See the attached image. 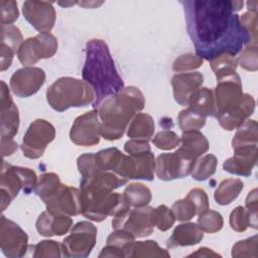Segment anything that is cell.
<instances>
[{
  "mask_svg": "<svg viewBox=\"0 0 258 258\" xmlns=\"http://www.w3.org/2000/svg\"><path fill=\"white\" fill-rule=\"evenodd\" d=\"M123 153L116 147L103 149L95 153L96 163L99 171H115Z\"/></svg>",
  "mask_w": 258,
  "mask_h": 258,
  "instance_id": "obj_34",
  "label": "cell"
},
{
  "mask_svg": "<svg viewBox=\"0 0 258 258\" xmlns=\"http://www.w3.org/2000/svg\"><path fill=\"white\" fill-rule=\"evenodd\" d=\"M92 87L85 81L72 77H62L51 84L46 91V100L50 107L63 112L72 107H85L94 102Z\"/></svg>",
  "mask_w": 258,
  "mask_h": 258,
  "instance_id": "obj_5",
  "label": "cell"
},
{
  "mask_svg": "<svg viewBox=\"0 0 258 258\" xmlns=\"http://www.w3.org/2000/svg\"><path fill=\"white\" fill-rule=\"evenodd\" d=\"M99 257H124V253L121 249L115 246L106 245L99 254Z\"/></svg>",
  "mask_w": 258,
  "mask_h": 258,
  "instance_id": "obj_55",
  "label": "cell"
},
{
  "mask_svg": "<svg viewBox=\"0 0 258 258\" xmlns=\"http://www.w3.org/2000/svg\"><path fill=\"white\" fill-rule=\"evenodd\" d=\"M203 58L197 54L185 53L178 56L172 63V70L174 72H186L192 71L203 66Z\"/></svg>",
  "mask_w": 258,
  "mask_h": 258,
  "instance_id": "obj_45",
  "label": "cell"
},
{
  "mask_svg": "<svg viewBox=\"0 0 258 258\" xmlns=\"http://www.w3.org/2000/svg\"><path fill=\"white\" fill-rule=\"evenodd\" d=\"M177 120H178L179 128L182 131L199 130L203 128L206 124V118L194 112L189 108L180 111L178 114Z\"/></svg>",
  "mask_w": 258,
  "mask_h": 258,
  "instance_id": "obj_37",
  "label": "cell"
},
{
  "mask_svg": "<svg viewBox=\"0 0 258 258\" xmlns=\"http://www.w3.org/2000/svg\"><path fill=\"white\" fill-rule=\"evenodd\" d=\"M142 92L134 87L123 88L119 93L109 96L97 108L101 119V135L106 140L121 138L132 118L144 108Z\"/></svg>",
  "mask_w": 258,
  "mask_h": 258,
  "instance_id": "obj_4",
  "label": "cell"
},
{
  "mask_svg": "<svg viewBox=\"0 0 258 258\" xmlns=\"http://www.w3.org/2000/svg\"><path fill=\"white\" fill-rule=\"evenodd\" d=\"M155 130L152 117L146 113L137 114L131 121L127 135L131 139H140L149 141Z\"/></svg>",
  "mask_w": 258,
  "mask_h": 258,
  "instance_id": "obj_27",
  "label": "cell"
},
{
  "mask_svg": "<svg viewBox=\"0 0 258 258\" xmlns=\"http://www.w3.org/2000/svg\"><path fill=\"white\" fill-rule=\"evenodd\" d=\"M135 241V237L125 230H115L107 238V245L115 246L121 249L124 253V257H128L130 247Z\"/></svg>",
  "mask_w": 258,
  "mask_h": 258,
  "instance_id": "obj_38",
  "label": "cell"
},
{
  "mask_svg": "<svg viewBox=\"0 0 258 258\" xmlns=\"http://www.w3.org/2000/svg\"><path fill=\"white\" fill-rule=\"evenodd\" d=\"M14 53H15V51L12 48L7 46L6 44L1 43V57H0V60H1L0 70H1V72L7 70L11 66Z\"/></svg>",
  "mask_w": 258,
  "mask_h": 258,
  "instance_id": "obj_54",
  "label": "cell"
},
{
  "mask_svg": "<svg viewBox=\"0 0 258 258\" xmlns=\"http://www.w3.org/2000/svg\"><path fill=\"white\" fill-rule=\"evenodd\" d=\"M1 140H13L19 126L18 108L4 81H1Z\"/></svg>",
  "mask_w": 258,
  "mask_h": 258,
  "instance_id": "obj_20",
  "label": "cell"
},
{
  "mask_svg": "<svg viewBox=\"0 0 258 258\" xmlns=\"http://www.w3.org/2000/svg\"><path fill=\"white\" fill-rule=\"evenodd\" d=\"M29 248L33 250V257H64L62 244L53 240H43Z\"/></svg>",
  "mask_w": 258,
  "mask_h": 258,
  "instance_id": "obj_36",
  "label": "cell"
},
{
  "mask_svg": "<svg viewBox=\"0 0 258 258\" xmlns=\"http://www.w3.org/2000/svg\"><path fill=\"white\" fill-rule=\"evenodd\" d=\"M1 150H2V155L9 156L13 154L17 150V143L14 140H1Z\"/></svg>",
  "mask_w": 258,
  "mask_h": 258,
  "instance_id": "obj_56",
  "label": "cell"
},
{
  "mask_svg": "<svg viewBox=\"0 0 258 258\" xmlns=\"http://www.w3.org/2000/svg\"><path fill=\"white\" fill-rule=\"evenodd\" d=\"M155 170V159L151 151L137 155H122L115 173L129 179L153 180Z\"/></svg>",
  "mask_w": 258,
  "mask_h": 258,
  "instance_id": "obj_11",
  "label": "cell"
},
{
  "mask_svg": "<svg viewBox=\"0 0 258 258\" xmlns=\"http://www.w3.org/2000/svg\"><path fill=\"white\" fill-rule=\"evenodd\" d=\"M55 129L52 124L43 119L33 121L22 140L21 149L23 155L30 159H36L43 155L46 146L54 139Z\"/></svg>",
  "mask_w": 258,
  "mask_h": 258,
  "instance_id": "obj_9",
  "label": "cell"
},
{
  "mask_svg": "<svg viewBox=\"0 0 258 258\" xmlns=\"http://www.w3.org/2000/svg\"><path fill=\"white\" fill-rule=\"evenodd\" d=\"M35 225L37 232L41 236H61L68 233L73 225V220L70 216L53 215L48 211H44L37 218Z\"/></svg>",
  "mask_w": 258,
  "mask_h": 258,
  "instance_id": "obj_23",
  "label": "cell"
},
{
  "mask_svg": "<svg viewBox=\"0 0 258 258\" xmlns=\"http://www.w3.org/2000/svg\"><path fill=\"white\" fill-rule=\"evenodd\" d=\"M77 165L80 173L82 174V178L93 176L94 174L101 172L98 169L95 153H85L78 157Z\"/></svg>",
  "mask_w": 258,
  "mask_h": 258,
  "instance_id": "obj_47",
  "label": "cell"
},
{
  "mask_svg": "<svg viewBox=\"0 0 258 258\" xmlns=\"http://www.w3.org/2000/svg\"><path fill=\"white\" fill-rule=\"evenodd\" d=\"M198 225L207 233H216L223 228L224 220L219 212L208 210L199 215Z\"/></svg>",
  "mask_w": 258,
  "mask_h": 258,
  "instance_id": "obj_35",
  "label": "cell"
},
{
  "mask_svg": "<svg viewBox=\"0 0 258 258\" xmlns=\"http://www.w3.org/2000/svg\"><path fill=\"white\" fill-rule=\"evenodd\" d=\"M1 43L6 44L15 52L18 51L20 45L23 43L19 28L14 25H1Z\"/></svg>",
  "mask_w": 258,
  "mask_h": 258,
  "instance_id": "obj_42",
  "label": "cell"
},
{
  "mask_svg": "<svg viewBox=\"0 0 258 258\" xmlns=\"http://www.w3.org/2000/svg\"><path fill=\"white\" fill-rule=\"evenodd\" d=\"M209 61L217 79L236 71V68L238 66L237 59L230 54H224Z\"/></svg>",
  "mask_w": 258,
  "mask_h": 258,
  "instance_id": "obj_39",
  "label": "cell"
},
{
  "mask_svg": "<svg viewBox=\"0 0 258 258\" xmlns=\"http://www.w3.org/2000/svg\"><path fill=\"white\" fill-rule=\"evenodd\" d=\"M112 227L115 230H125L135 238L148 236L153 232L155 227L153 208L145 206L119 214L113 218Z\"/></svg>",
  "mask_w": 258,
  "mask_h": 258,
  "instance_id": "obj_7",
  "label": "cell"
},
{
  "mask_svg": "<svg viewBox=\"0 0 258 258\" xmlns=\"http://www.w3.org/2000/svg\"><path fill=\"white\" fill-rule=\"evenodd\" d=\"M181 145L176 150L183 156L197 160L202 154L209 150V141L199 130L183 131L181 135Z\"/></svg>",
  "mask_w": 258,
  "mask_h": 258,
  "instance_id": "obj_25",
  "label": "cell"
},
{
  "mask_svg": "<svg viewBox=\"0 0 258 258\" xmlns=\"http://www.w3.org/2000/svg\"><path fill=\"white\" fill-rule=\"evenodd\" d=\"M101 121L97 110L89 111L76 118L70 131L71 140L81 146H94L99 143Z\"/></svg>",
  "mask_w": 258,
  "mask_h": 258,
  "instance_id": "obj_13",
  "label": "cell"
},
{
  "mask_svg": "<svg viewBox=\"0 0 258 258\" xmlns=\"http://www.w3.org/2000/svg\"><path fill=\"white\" fill-rule=\"evenodd\" d=\"M0 202L1 211L10 205L12 200L17 197L20 190L28 195L34 190L37 182L35 172L27 167L14 166L7 163L5 160L2 163L1 177H0Z\"/></svg>",
  "mask_w": 258,
  "mask_h": 258,
  "instance_id": "obj_6",
  "label": "cell"
},
{
  "mask_svg": "<svg viewBox=\"0 0 258 258\" xmlns=\"http://www.w3.org/2000/svg\"><path fill=\"white\" fill-rule=\"evenodd\" d=\"M46 211L53 215L78 216L82 214V201L80 190L76 187L60 184L58 189L44 201Z\"/></svg>",
  "mask_w": 258,
  "mask_h": 258,
  "instance_id": "obj_14",
  "label": "cell"
},
{
  "mask_svg": "<svg viewBox=\"0 0 258 258\" xmlns=\"http://www.w3.org/2000/svg\"><path fill=\"white\" fill-rule=\"evenodd\" d=\"M60 184L59 177L56 173H42L34 186V192L44 202L58 189Z\"/></svg>",
  "mask_w": 258,
  "mask_h": 258,
  "instance_id": "obj_32",
  "label": "cell"
},
{
  "mask_svg": "<svg viewBox=\"0 0 258 258\" xmlns=\"http://www.w3.org/2000/svg\"><path fill=\"white\" fill-rule=\"evenodd\" d=\"M257 11L248 10L240 18V23L242 27L249 35L250 44H257Z\"/></svg>",
  "mask_w": 258,
  "mask_h": 258,
  "instance_id": "obj_48",
  "label": "cell"
},
{
  "mask_svg": "<svg viewBox=\"0 0 258 258\" xmlns=\"http://www.w3.org/2000/svg\"><path fill=\"white\" fill-rule=\"evenodd\" d=\"M203 238L204 231L198 224L184 223L175 227L166 245L168 248L191 246L200 243Z\"/></svg>",
  "mask_w": 258,
  "mask_h": 258,
  "instance_id": "obj_24",
  "label": "cell"
},
{
  "mask_svg": "<svg viewBox=\"0 0 258 258\" xmlns=\"http://www.w3.org/2000/svg\"><path fill=\"white\" fill-rule=\"evenodd\" d=\"M217 164L218 160L214 154H206L197 159L190 172L192 178L199 181L208 179L216 172Z\"/></svg>",
  "mask_w": 258,
  "mask_h": 258,
  "instance_id": "obj_33",
  "label": "cell"
},
{
  "mask_svg": "<svg viewBox=\"0 0 258 258\" xmlns=\"http://www.w3.org/2000/svg\"><path fill=\"white\" fill-rule=\"evenodd\" d=\"M255 101L249 94H243L239 103L216 113L220 125L228 131L241 126L254 112Z\"/></svg>",
  "mask_w": 258,
  "mask_h": 258,
  "instance_id": "obj_19",
  "label": "cell"
},
{
  "mask_svg": "<svg viewBox=\"0 0 258 258\" xmlns=\"http://www.w3.org/2000/svg\"><path fill=\"white\" fill-rule=\"evenodd\" d=\"M124 150L129 153V155H137L151 151L150 145L146 140L131 139L128 140L124 145Z\"/></svg>",
  "mask_w": 258,
  "mask_h": 258,
  "instance_id": "obj_53",
  "label": "cell"
},
{
  "mask_svg": "<svg viewBox=\"0 0 258 258\" xmlns=\"http://www.w3.org/2000/svg\"><path fill=\"white\" fill-rule=\"evenodd\" d=\"M153 220L154 226L157 227V229L160 231H167L173 226L175 222V218L171 209H168L164 205L153 208Z\"/></svg>",
  "mask_w": 258,
  "mask_h": 258,
  "instance_id": "obj_41",
  "label": "cell"
},
{
  "mask_svg": "<svg viewBox=\"0 0 258 258\" xmlns=\"http://www.w3.org/2000/svg\"><path fill=\"white\" fill-rule=\"evenodd\" d=\"M180 4L187 33L200 57L211 60L224 54L234 56L250 44L249 35L235 13L243 7V1L185 0Z\"/></svg>",
  "mask_w": 258,
  "mask_h": 258,
  "instance_id": "obj_1",
  "label": "cell"
},
{
  "mask_svg": "<svg viewBox=\"0 0 258 258\" xmlns=\"http://www.w3.org/2000/svg\"><path fill=\"white\" fill-rule=\"evenodd\" d=\"M188 108L203 117L215 116L216 105L214 93L209 88H200L189 97Z\"/></svg>",
  "mask_w": 258,
  "mask_h": 258,
  "instance_id": "obj_26",
  "label": "cell"
},
{
  "mask_svg": "<svg viewBox=\"0 0 258 258\" xmlns=\"http://www.w3.org/2000/svg\"><path fill=\"white\" fill-rule=\"evenodd\" d=\"M96 238L97 228L92 223L87 221L77 223L61 243L64 257H88L96 244Z\"/></svg>",
  "mask_w": 258,
  "mask_h": 258,
  "instance_id": "obj_8",
  "label": "cell"
},
{
  "mask_svg": "<svg viewBox=\"0 0 258 258\" xmlns=\"http://www.w3.org/2000/svg\"><path fill=\"white\" fill-rule=\"evenodd\" d=\"M0 225V248L2 253L9 258L24 256L28 250L27 234L19 225L4 216L1 217Z\"/></svg>",
  "mask_w": 258,
  "mask_h": 258,
  "instance_id": "obj_12",
  "label": "cell"
},
{
  "mask_svg": "<svg viewBox=\"0 0 258 258\" xmlns=\"http://www.w3.org/2000/svg\"><path fill=\"white\" fill-rule=\"evenodd\" d=\"M244 187V183L239 178H227L221 181L218 188L215 191L214 198L217 204L226 206L231 204L238 198L241 190Z\"/></svg>",
  "mask_w": 258,
  "mask_h": 258,
  "instance_id": "obj_28",
  "label": "cell"
},
{
  "mask_svg": "<svg viewBox=\"0 0 258 258\" xmlns=\"http://www.w3.org/2000/svg\"><path fill=\"white\" fill-rule=\"evenodd\" d=\"M257 162V144L234 148V156L223 163L225 171L232 174L249 176Z\"/></svg>",
  "mask_w": 258,
  "mask_h": 258,
  "instance_id": "obj_21",
  "label": "cell"
},
{
  "mask_svg": "<svg viewBox=\"0 0 258 258\" xmlns=\"http://www.w3.org/2000/svg\"><path fill=\"white\" fill-rule=\"evenodd\" d=\"M82 77L94 91V109H97L103 100L124 88V82L118 74L109 47L102 39H91L87 42Z\"/></svg>",
  "mask_w": 258,
  "mask_h": 258,
  "instance_id": "obj_3",
  "label": "cell"
},
{
  "mask_svg": "<svg viewBox=\"0 0 258 258\" xmlns=\"http://www.w3.org/2000/svg\"><path fill=\"white\" fill-rule=\"evenodd\" d=\"M152 142L159 149L171 150L179 144L180 139L175 132L171 130H162L155 134Z\"/></svg>",
  "mask_w": 258,
  "mask_h": 258,
  "instance_id": "obj_44",
  "label": "cell"
},
{
  "mask_svg": "<svg viewBox=\"0 0 258 258\" xmlns=\"http://www.w3.org/2000/svg\"><path fill=\"white\" fill-rule=\"evenodd\" d=\"M171 211L173 213L175 220L180 222L189 221L197 215V210L195 205L186 198L176 201L172 205Z\"/></svg>",
  "mask_w": 258,
  "mask_h": 258,
  "instance_id": "obj_43",
  "label": "cell"
},
{
  "mask_svg": "<svg viewBox=\"0 0 258 258\" xmlns=\"http://www.w3.org/2000/svg\"><path fill=\"white\" fill-rule=\"evenodd\" d=\"M188 256H195V257H217V256H221L220 254L214 252L212 249H209L207 247H202L200 249H198L197 252L189 254Z\"/></svg>",
  "mask_w": 258,
  "mask_h": 258,
  "instance_id": "obj_57",
  "label": "cell"
},
{
  "mask_svg": "<svg viewBox=\"0 0 258 258\" xmlns=\"http://www.w3.org/2000/svg\"><path fill=\"white\" fill-rule=\"evenodd\" d=\"M126 183L127 178L108 171L82 178L80 187L82 214L89 220L102 222L108 216L115 217L130 210V205L123 194L113 192Z\"/></svg>",
  "mask_w": 258,
  "mask_h": 258,
  "instance_id": "obj_2",
  "label": "cell"
},
{
  "mask_svg": "<svg viewBox=\"0 0 258 258\" xmlns=\"http://www.w3.org/2000/svg\"><path fill=\"white\" fill-rule=\"evenodd\" d=\"M258 125L255 120H246L237 128V132L232 140V147L237 148L246 145L257 144Z\"/></svg>",
  "mask_w": 258,
  "mask_h": 258,
  "instance_id": "obj_29",
  "label": "cell"
},
{
  "mask_svg": "<svg viewBox=\"0 0 258 258\" xmlns=\"http://www.w3.org/2000/svg\"><path fill=\"white\" fill-rule=\"evenodd\" d=\"M196 160L187 158L175 151L173 153H162L155 161V171L161 180H172L188 175Z\"/></svg>",
  "mask_w": 258,
  "mask_h": 258,
  "instance_id": "obj_15",
  "label": "cell"
},
{
  "mask_svg": "<svg viewBox=\"0 0 258 258\" xmlns=\"http://www.w3.org/2000/svg\"><path fill=\"white\" fill-rule=\"evenodd\" d=\"M1 25H11L19 16L17 2L12 0L0 1Z\"/></svg>",
  "mask_w": 258,
  "mask_h": 258,
  "instance_id": "obj_50",
  "label": "cell"
},
{
  "mask_svg": "<svg viewBox=\"0 0 258 258\" xmlns=\"http://www.w3.org/2000/svg\"><path fill=\"white\" fill-rule=\"evenodd\" d=\"M188 199L196 207L197 215H200L210 209L209 206V199L206 191L202 188H194L189 190V192L185 197Z\"/></svg>",
  "mask_w": 258,
  "mask_h": 258,
  "instance_id": "obj_51",
  "label": "cell"
},
{
  "mask_svg": "<svg viewBox=\"0 0 258 258\" xmlns=\"http://www.w3.org/2000/svg\"><path fill=\"white\" fill-rule=\"evenodd\" d=\"M237 63L241 68L255 72L258 69V58H257V44H248L246 48L242 51L241 55L237 59Z\"/></svg>",
  "mask_w": 258,
  "mask_h": 258,
  "instance_id": "obj_46",
  "label": "cell"
},
{
  "mask_svg": "<svg viewBox=\"0 0 258 258\" xmlns=\"http://www.w3.org/2000/svg\"><path fill=\"white\" fill-rule=\"evenodd\" d=\"M123 196L126 202L134 208H141L147 206L152 198L150 189L140 182L130 183L125 188Z\"/></svg>",
  "mask_w": 258,
  "mask_h": 258,
  "instance_id": "obj_30",
  "label": "cell"
},
{
  "mask_svg": "<svg viewBox=\"0 0 258 258\" xmlns=\"http://www.w3.org/2000/svg\"><path fill=\"white\" fill-rule=\"evenodd\" d=\"M230 226L236 232H244L249 227V216L242 206L236 207L230 215Z\"/></svg>",
  "mask_w": 258,
  "mask_h": 258,
  "instance_id": "obj_49",
  "label": "cell"
},
{
  "mask_svg": "<svg viewBox=\"0 0 258 258\" xmlns=\"http://www.w3.org/2000/svg\"><path fill=\"white\" fill-rule=\"evenodd\" d=\"M257 188H253L246 198V211L249 216V227L257 229Z\"/></svg>",
  "mask_w": 258,
  "mask_h": 258,
  "instance_id": "obj_52",
  "label": "cell"
},
{
  "mask_svg": "<svg viewBox=\"0 0 258 258\" xmlns=\"http://www.w3.org/2000/svg\"><path fill=\"white\" fill-rule=\"evenodd\" d=\"M56 50V37L50 32H42L24 40L17 51V56L23 66L28 67L39 59L51 57Z\"/></svg>",
  "mask_w": 258,
  "mask_h": 258,
  "instance_id": "obj_10",
  "label": "cell"
},
{
  "mask_svg": "<svg viewBox=\"0 0 258 258\" xmlns=\"http://www.w3.org/2000/svg\"><path fill=\"white\" fill-rule=\"evenodd\" d=\"M213 93L216 113L239 103L243 96V91L241 79L236 71L218 78L217 87Z\"/></svg>",
  "mask_w": 258,
  "mask_h": 258,
  "instance_id": "obj_16",
  "label": "cell"
},
{
  "mask_svg": "<svg viewBox=\"0 0 258 258\" xmlns=\"http://www.w3.org/2000/svg\"><path fill=\"white\" fill-rule=\"evenodd\" d=\"M203 82L204 77L200 72L174 75L171 79V85L175 102L181 106L187 105L189 97L201 88Z\"/></svg>",
  "mask_w": 258,
  "mask_h": 258,
  "instance_id": "obj_22",
  "label": "cell"
},
{
  "mask_svg": "<svg viewBox=\"0 0 258 258\" xmlns=\"http://www.w3.org/2000/svg\"><path fill=\"white\" fill-rule=\"evenodd\" d=\"M258 238L257 235L248 239L237 242L232 248V256L239 257H257L258 253Z\"/></svg>",
  "mask_w": 258,
  "mask_h": 258,
  "instance_id": "obj_40",
  "label": "cell"
},
{
  "mask_svg": "<svg viewBox=\"0 0 258 258\" xmlns=\"http://www.w3.org/2000/svg\"><path fill=\"white\" fill-rule=\"evenodd\" d=\"M24 18L40 33L49 32L55 22V10L52 2L25 1L22 5Z\"/></svg>",
  "mask_w": 258,
  "mask_h": 258,
  "instance_id": "obj_18",
  "label": "cell"
},
{
  "mask_svg": "<svg viewBox=\"0 0 258 258\" xmlns=\"http://www.w3.org/2000/svg\"><path fill=\"white\" fill-rule=\"evenodd\" d=\"M45 73L36 67H25L17 70L10 78V89L20 98L34 95L44 84Z\"/></svg>",
  "mask_w": 258,
  "mask_h": 258,
  "instance_id": "obj_17",
  "label": "cell"
},
{
  "mask_svg": "<svg viewBox=\"0 0 258 258\" xmlns=\"http://www.w3.org/2000/svg\"><path fill=\"white\" fill-rule=\"evenodd\" d=\"M128 257H170L169 253L159 247V245L153 240L137 241L133 242Z\"/></svg>",
  "mask_w": 258,
  "mask_h": 258,
  "instance_id": "obj_31",
  "label": "cell"
}]
</instances>
